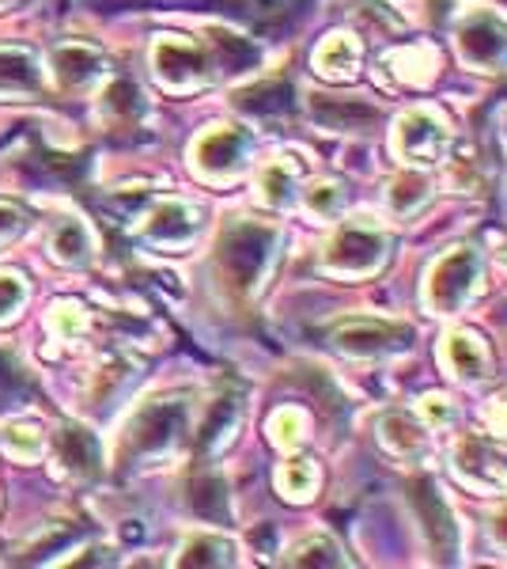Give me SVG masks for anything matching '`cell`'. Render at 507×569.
Listing matches in <instances>:
<instances>
[{
	"mask_svg": "<svg viewBox=\"0 0 507 569\" xmlns=\"http://www.w3.org/2000/svg\"><path fill=\"white\" fill-rule=\"evenodd\" d=\"M296 179H300V168L284 156V160H273L270 168L262 171V182H257V190H262V201L273 209L288 206L292 201V190H296Z\"/></svg>",
	"mask_w": 507,
	"mask_h": 569,
	"instance_id": "obj_25",
	"label": "cell"
},
{
	"mask_svg": "<svg viewBox=\"0 0 507 569\" xmlns=\"http://www.w3.org/2000/svg\"><path fill=\"white\" fill-rule=\"evenodd\" d=\"M23 228H27L23 209L12 206V201H0V247H8L12 240H20Z\"/></svg>",
	"mask_w": 507,
	"mask_h": 569,
	"instance_id": "obj_38",
	"label": "cell"
},
{
	"mask_svg": "<svg viewBox=\"0 0 507 569\" xmlns=\"http://www.w3.org/2000/svg\"><path fill=\"white\" fill-rule=\"evenodd\" d=\"M413 330L405 323H386V319H348L334 330V346L348 357H383L409 350Z\"/></svg>",
	"mask_w": 507,
	"mask_h": 569,
	"instance_id": "obj_10",
	"label": "cell"
},
{
	"mask_svg": "<svg viewBox=\"0 0 507 569\" xmlns=\"http://www.w3.org/2000/svg\"><path fill=\"white\" fill-rule=\"evenodd\" d=\"M239 415H243L239 399H220V402H212L209 421L201 426V452H216V448H224L227 440L235 437Z\"/></svg>",
	"mask_w": 507,
	"mask_h": 569,
	"instance_id": "obj_22",
	"label": "cell"
},
{
	"mask_svg": "<svg viewBox=\"0 0 507 569\" xmlns=\"http://www.w3.org/2000/svg\"><path fill=\"white\" fill-rule=\"evenodd\" d=\"M197 232H201V213L182 198L155 201L141 220V236L149 243L163 247V251H182V247L197 240Z\"/></svg>",
	"mask_w": 507,
	"mask_h": 569,
	"instance_id": "obj_11",
	"label": "cell"
},
{
	"mask_svg": "<svg viewBox=\"0 0 507 569\" xmlns=\"http://www.w3.org/2000/svg\"><path fill=\"white\" fill-rule=\"evenodd\" d=\"M235 16H243L246 23L254 27H276L284 23L288 16H296L307 0H227Z\"/></svg>",
	"mask_w": 507,
	"mask_h": 569,
	"instance_id": "obj_23",
	"label": "cell"
},
{
	"mask_svg": "<svg viewBox=\"0 0 507 569\" xmlns=\"http://www.w3.org/2000/svg\"><path fill=\"white\" fill-rule=\"evenodd\" d=\"M239 107L254 110V114H284V110H292L288 80H262V84L246 88L243 96H239Z\"/></svg>",
	"mask_w": 507,
	"mask_h": 569,
	"instance_id": "obj_24",
	"label": "cell"
},
{
	"mask_svg": "<svg viewBox=\"0 0 507 569\" xmlns=\"http://www.w3.org/2000/svg\"><path fill=\"white\" fill-rule=\"evenodd\" d=\"M444 361L458 380H481L488 369V350L474 330H455V335H447Z\"/></svg>",
	"mask_w": 507,
	"mask_h": 569,
	"instance_id": "obj_19",
	"label": "cell"
},
{
	"mask_svg": "<svg viewBox=\"0 0 507 569\" xmlns=\"http://www.w3.org/2000/svg\"><path fill=\"white\" fill-rule=\"evenodd\" d=\"M500 4H507V0H500Z\"/></svg>",
	"mask_w": 507,
	"mask_h": 569,
	"instance_id": "obj_43",
	"label": "cell"
},
{
	"mask_svg": "<svg viewBox=\"0 0 507 569\" xmlns=\"http://www.w3.org/2000/svg\"><path fill=\"white\" fill-rule=\"evenodd\" d=\"M276 490L288 501H307L318 490V467L311 460H288L276 471Z\"/></svg>",
	"mask_w": 507,
	"mask_h": 569,
	"instance_id": "obj_29",
	"label": "cell"
},
{
	"mask_svg": "<svg viewBox=\"0 0 507 569\" xmlns=\"http://www.w3.org/2000/svg\"><path fill=\"white\" fill-rule=\"evenodd\" d=\"M428 201V182H424L420 176H398L391 182V206L394 213H417V209Z\"/></svg>",
	"mask_w": 507,
	"mask_h": 569,
	"instance_id": "obj_34",
	"label": "cell"
},
{
	"mask_svg": "<svg viewBox=\"0 0 507 569\" xmlns=\"http://www.w3.org/2000/svg\"><path fill=\"white\" fill-rule=\"evenodd\" d=\"M455 471L466 486L481 493H507V456L493 440L463 437L455 445Z\"/></svg>",
	"mask_w": 507,
	"mask_h": 569,
	"instance_id": "obj_12",
	"label": "cell"
},
{
	"mask_svg": "<svg viewBox=\"0 0 507 569\" xmlns=\"http://www.w3.org/2000/svg\"><path fill=\"white\" fill-rule=\"evenodd\" d=\"M341 198H345V190L341 187H334V182H318V187L307 190V209L318 217H329L341 206Z\"/></svg>",
	"mask_w": 507,
	"mask_h": 569,
	"instance_id": "obj_37",
	"label": "cell"
},
{
	"mask_svg": "<svg viewBox=\"0 0 507 569\" xmlns=\"http://www.w3.org/2000/svg\"><path fill=\"white\" fill-rule=\"evenodd\" d=\"M254 149V137L239 126H212L193 141L190 163L201 179H235L246 168V156Z\"/></svg>",
	"mask_w": 507,
	"mask_h": 569,
	"instance_id": "obj_5",
	"label": "cell"
},
{
	"mask_svg": "<svg viewBox=\"0 0 507 569\" xmlns=\"http://www.w3.org/2000/svg\"><path fill=\"white\" fill-rule=\"evenodd\" d=\"M224 482L216 475H201L197 482L190 486V505L209 520H224L227 517V498H224Z\"/></svg>",
	"mask_w": 507,
	"mask_h": 569,
	"instance_id": "obj_33",
	"label": "cell"
},
{
	"mask_svg": "<svg viewBox=\"0 0 507 569\" xmlns=\"http://www.w3.org/2000/svg\"><path fill=\"white\" fill-rule=\"evenodd\" d=\"M394 149L402 160L413 163H436L450 152V126L436 110H409L398 118V130H394Z\"/></svg>",
	"mask_w": 507,
	"mask_h": 569,
	"instance_id": "obj_7",
	"label": "cell"
},
{
	"mask_svg": "<svg viewBox=\"0 0 507 569\" xmlns=\"http://www.w3.org/2000/svg\"><path fill=\"white\" fill-rule=\"evenodd\" d=\"M27 297H31V289H27V281L20 278V273L0 270V323H8V319L20 316Z\"/></svg>",
	"mask_w": 507,
	"mask_h": 569,
	"instance_id": "obj_35",
	"label": "cell"
},
{
	"mask_svg": "<svg viewBox=\"0 0 507 569\" xmlns=\"http://www.w3.org/2000/svg\"><path fill=\"white\" fill-rule=\"evenodd\" d=\"M53 448H58V471L64 479H99L103 475V448L91 429L61 426Z\"/></svg>",
	"mask_w": 507,
	"mask_h": 569,
	"instance_id": "obj_14",
	"label": "cell"
},
{
	"mask_svg": "<svg viewBox=\"0 0 507 569\" xmlns=\"http://www.w3.org/2000/svg\"><path fill=\"white\" fill-rule=\"evenodd\" d=\"M359 61H364V50H359L353 34H329L315 50V69L326 80H353L359 72Z\"/></svg>",
	"mask_w": 507,
	"mask_h": 569,
	"instance_id": "obj_18",
	"label": "cell"
},
{
	"mask_svg": "<svg viewBox=\"0 0 507 569\" xmlns=\"http://www.w3.org/2000/svg\"><path fill=\"white\" fill-rule=\"evenodd\" d=\"M322 262L341 278H367L386 262V236L375 224H345L326 243Z\"/></svg>",
	"mask_w": 507,
	"mask_h": 569,
	"instance_id": "obj_6",
	"label": "cell"
},
{
	"mask_svg": "<svg viewBox=\"0 0 507 569\" xmlns=\"http://www.w3.org/2000/svg\"><path fill=\"white\" fill-rule=\"evenodd\" d=\"M488 531H493L496 543H504V547H507V509L493 512V520H488Z\"/></svg>",
	"mask_w": 507,
	"mask_h": 569,
	"instance_id": "obj_39",
	"label": "cell"
},
{
	"mask_svg": "<svg viewBox=\"0 0 507 569\" xmlns=\"http://www.w3.org/2000/svg\"><path fill=\"white\" fill-rule=\"evenodd\" d=\"M288 566H345L341 547L329 536H307L303 543H296L284 558Z\"/></svg>",
	"mask_w": 507,
	"mask_h": 569,
	"instance_id": "obj_31",
	"label": "cell"
},
{
	"mask_svg": "<svg viewBox=\"0 0 507 569\" xmlns=\"http://www.w3.org/2000/svg\"><path fill=\"white\" fill-rule=\"evenodd\" d=\"M276 240H281V232H276L273 224L246 220V217L232 220V224L220 232L216 273L232 297L246 300L262 289L265 273H270V262H273V251H276Z\"/></svg>",
	"mask_w": 507,
	"mask_h": 569,
	"instance_id": "obj_2",
	"label": "cell"
},
{
	"mask_svg": "<svg viewBox=\"0 0 507 569\" xmlns=\"http://www.w3.org/2000/svg\"><path fill=\"white\" fill-rule=\"evenodd\" d=\"M481 281V254L474 247H455L450 254H444L428 273V308L439 316H450L466 305L477 292Z\"/></svg>",
	"mask_w": 507,
	"mask_h": 569,
	"instance_id": "obj_4",
	"label": "cell"
},
{
	"mask_svg": "<svg viewBox=\"0 0 507 569\" xmlns=\"http://www.w3.org/2000/svg\"><path fill=\"white\" fill-rule=\"evenodd\" d=\"M504 270H507V259H504Z\"/></svg>",
	"mask_w": 507,
	"mask_h": 569,
	"instance_id": "obj_42",
	"label": "cell"
},
{
	"mask_svg": "<svg viewBox=\"0 0 507 569\" xmlns=\"http://www.w3.org/2000/svg\"><path fill=\"white\" fill-rule=\"evenodd\" d=\"M45 247H50V259L61 262V266H88L91 251H95L88 224L80 217H58V220H53Z\"/></svg>",
	"mask_w": 507,
	"mask_h": 569,
	"instance_id": "obj_17",
	"label": "cell"
},
{
	"mask_svg": "<svg viewBox=\"0 0 507 569\" xmlns=\"http://www.w3.org/2000/svg\"><path fill=\"white\" fill-rule=\"evenodd\" d=\"M129 380H136V361L129 353H110L91 376V395H95L99 407H110V399H118V391Z\"/></svg>",
	"mask_w": 507,
	"mask_h": 569,
	"instance_id": "obj_20",
	"label": "cell"
},
{
	"mask_svg": "<svg viewBox=\"0 0 507 569\" xmlns=\"http://www.w3.org/2000/svg\"><path fill=\"white\" fill-rule=\"evenodd\" d=\"M88 311L80 300H58V305L50 308V316H45V327H50L53 338H61V342H72V338H80L88 330Z\"/></svg>",
	"mask_w": 507,
	"mask_h": 569,
	"instance_id": "obj_30",
	"label": "cell"
},
{
	"mask_svg": "<svg viewBox=\"0 0 507 569\" xmlns=\"http://www.w3.org/2000/svg\"><path fill=\"white\" fill-rule=\"evenodd\" d=\"M307 110L311 118L322 126V130H334V133H364L372 130L375 122H379V107L367 103V99L359 96H322V91H315V96L307 99Z\"/></svg>",
	"mask_w": 507,
	"mask_h": 569,
	"instance_id": "obj_13",
	"label": "cell"
},
{
	"mask_svg": "<svg viewBox=\"0 0 507 569\" xmlns=\"http://www.w3.org/2000/svg\"><path fill=\"white\" fill-rule=\"evenodd\" d=\"M31 372L20 365V357L12 350H0V410L20 407V402L31 395Z\"/></svg>",
	"mask_w": 507,
	"mask_h": 569,
	"instance_id": "obj_28",
	"label": "cell"
},
{
	"mask_svg": "<svg viewBox=\"0 0 507 569\" xmlns=\"http://www.w3.org/2000/svg\"><path fill=\"white\" fill-rule=\"evenodd\" d=\"M493 421H496V426H500V429H504V433H507V402H504V407H500V410H493Z\"/></svg>",
	"mask_w": 507,
	"mask_h": 569,
	"instance_id": "obj_40",
	"label": "cell"
},
{
	"mask_svg": "<svg viewBox=\"0 0 507 569\" xmlns=\"http://www.w3.org/2000/svg\"><path fill=\"white\" fill-rule=\"evenodd\" d=\"M303 415L300 410H276L273 421H270V437H273V445H281V448H292V445H300V437H303Z\"/></svg>",
	"mask_w": 507,
	"mask_h": 569,
	"instance_id": "obj_36",
	"label": "cell"
},
{
	"mask_svg": "<svg viewBox=\"0 0 507 569\" xmlns=\"http://www.w3.org/2000/svg\"><path fill=\"white\" fill-rule=\"evenodd\" d=\"M152 72L168 91H190L212 80V58L201 42L182 34H163L152 46Z\"/></svg>",
	"mask_w": 507,
	"mask_h": 569,
	"instance_id": "obj_3",
	"label": "cell"
},
{
	"mask_svg": "<svg viewBox=\"0 0 507 569\" xmlns=\"http://www.w3.org/2000/svg\"><path fill=\"white\" fill-rule=\"evenodd\" d=\"M103 110H107V118L114 126H129L133 118H141V96H136V88L129 84V80H114V84L107 88V96H103Z\"/></svg>",
	"mask_w": 507,
	"mask_h": 569,
	"instance_id": "obj_32",
	"label": "cell"
},
{
	"mask_svg": "<svg viewBox=\"0 0 507 569\" xmlns=\"http://www.w3.org/2000/svg\"><path fill=\"white\" fill-rule=\"evenodd\" d=\"M190 433V407L186 399H152L125 421L122 440H118V463L125 467H149L163 463L186 445Z\"/></svg>",
	"mask_w": 507,
	"mask_h": 569,
	"instance_id": "obj_1",
	"label": "cell"
},
{
	"mask_svg": "<svg viewBox=\"0 0 507 569\" xmlns=\"http://www.w3.org/2000/svg\"><path fill=\"white\" fill-rule=\"evenodd\" d=\"M379 437L394 456H417L424 448V429L405 415H386L379 421Z\"/></svg>",
	"mask_w": 507,
	"mask_h": 569,
	"instance_id": "obj_27",
	"label": "cell"
},
{
	"mask_svg": "<svg viewBox=\"0 0 507 569\" xmlns=\"http://www.w3.org/2000/svg\"><path fill=\"white\" fill-rule=\"evenodd\" d=\"M179 566H235V543L224 536H193L179 550Z\"/></svg>",
	"mask_w": 507,
	"mask_h": 569,
	"instance_id": "obj_21",
	"label": "cell"
},
{
	"mask_svg": "<svg viewBox=\"0 0 507 569\" xmlns=\"http://www.w3.org/2000/svg\"><path fill=\"white\" fill-rule=\"evenodd\" d=\"M50 77L61 96H88L107 77V58L88 42H61L50 50Z\"/></svg>",
	"mask_w": 507,
	"mask_h": 569,
	"instance_id": "obj_9",
	"label": "cell"
},
{
	"mask_svg": "<svg viewBox=\"0 0 507 569\" xmlns=\"http://www.w3.org/2000/svg\"><path fill=\"white\" fill-rule=\"evenodd\" d=\"M16 4H23V0H0V12H4V8H16Z\"/></svg>",
	"mask_w": 507,
	"mask_h": 569,
	"instance_id": "obj_41",
	"label": "cell"
},
{
	"mask_svg": "<svg viewBox=\"0 0 507 569\" xmlns=\"http://www.w3.org/2000/svg\"><path fill=\"white\" fill-rule=\"evenodd\" d=\"M409 490H413V505H417V512L424 517V528H428V536H432V547H436V555L444 558V562H450L458 550V528H455V517H450L447 501L439 498V490L428 479H417Z\"/></svg>",
	"mask_w": 507,
	"mask_h": 569,
	"instance_id": "obj_15",
	"label": "cell"
},
{
	"mask_svg": "<svg viewBox=\"0 0 507 569\" xmlns=\"http://www.w3.org/2000/svg\"><path fill=\"white\" fill-rule=\"evenodd\" d=\"M0 448H4L12 460L34 463L42 456V448H45V433H42L39 421H16V426L4 429V437H0Z\"/></svg>",
	"mask_w": 507,
	"mask_h": 569,
	"instance_id": "obj_26",
	"label": "cell"
},
{
	"mask_svg": "<svg viewBox=\"0 0 507 569\" xmlns=\"http://www.w3.org/2000/svg\"><path fill=\"white\" fill-rule=\"evenodd\" d=\"M458 53L469 69L500 72L507 69V23L488 12H474L458 23Z\"/></svg>",
	"mask_w": 507,
	"mask_h": 569,
	"instance_id": "obj_8",
	"label": "cell"
},
{
	"mask_svg": "<svg viewBox=\"0 0 507 569\" xmlns=\"http://www.w3.org/2000/svg\"><path fill=\"white\" fill-rule=\"evenodd\" d=\"M42 96V69L39 58L23 46H0V99L20 103V99Z\"/></svg>",
	"mask_w": 507,
	"mask_h": 569,
	"instance_id": "obj_16",
	"label": "cell"
}]
</instances>
